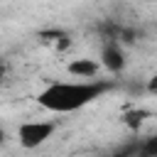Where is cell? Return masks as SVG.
Returning <instances> with one entry per match:
<instances>
[{"label": "cell", "mask_w": 157, "mask_h": 157, "mask_svg": "<svg viewBox=\"0 0 157 157\" xmlns=\"http://www.w3.org/2000/svg\"><path fill=\"white\" fill-rule=\"evenodd\" d=\"M110 88L108 81L81 78V81H54L37 93V103L52 113H74L96 98H101Z\"/></svg>", "instance_id": "obj_1"}, {"label": "cell", "mask_w": 157, "mask_h": 157, "mask_svg": "<svg viewBox=\"0 0 157 157\" xmlns=\"http://www.w3.org/2000/svg\"><path fill=\"white\" fill-rule=\"evenodd\" d=\"M56 130V123L54 120H27L17 128V140L22 147L27 150H34L39 145H44Z\"/></svg>", "instance_id": "obj_2"}, {"label": "cell", "mask_w": 157, "mask_h": 157, "mask_svg": "<svg viewBox=\"0 0 157 157\" xmlns=\"http://www.w3.org/2000/svg\"><path fill=\"white\" fill-rule=\"evenodd\" d=\"M101 64L108 71H113V74H118V71L125 69V54H123L118 39H108L103 44V49H101Z\"/></svg>", "instance_id": "obj_3"}, {"label": "cell", "mask_w": 157, "mask_h": 157, "mask_svg": "<svg viewBox=\"0 0 157 157\" xmlns=\"http://www.w3.org/2000/svg\"><path fill=\"white\" fill-rule=\"evenodd\" d=\"M69 74L76 78H96L98 76V64L93 59H74L69 64Z\"/></svg>", "instance_id": "obj_4"}, {"label": "cell", "mask_w": 157, "mask_h": 157, "mask_svg": "<svg viewBox=\"0 0 157 157\" xmlns=\"http://www.w3.org/2000/svg\"><path fill=\"white\" fill-rule=\"evenodd\" d=\"M39 37H42V39H47V42H52V44H54V47H59V49H66V47L71 44L69 34H66L64 29H44Z\"/></svg>", "instance_id": "obj_5"}, {"label": "cell", "mask_w": 157, "mask_h": 157, "mask_svg": "<svg viewBox=\"0 0 157 157\" xmlns=\"http://www.w3.org/2000/svg\"><path fill=\"white\" fill-rule=\"evenodd\" d=\"M137 155H145V157H157V135L145 137V140L137 145Z\"/></svg>", "instance_id": "obj_6"}, {"label": "cell", "mask_w": 157, "mask_h": 157, "mask_svg": "<svg viewBox=\"0 0 157 157\" xmlns=\"http://www.w3.org/2000/svg\"><path fill=\"white\" fill-rule=\"evenodd\" d=\"M142 118H145V113H142V110H132V113H128V115H125V123H128L130 128H137V125L142 123Z\"/></svg>", "instance_id": "obj_7"}, {"label": "cell", "mask_w": 157, "mask_h": 157, "mask_svg": "<svg viewBox=\"0 0 157 157\" xmlns=\"http://www.w3.org/2000/svg\"><path fill=\"white\" fill-rule=\"evenodd\" d=\"M147 93H152V96H157V74L147 81Z\"/></svg>", "instance_id": "obj_8"}, {"label": "cell", "mask_w": 157, "mask_h": 157, "mask_svg": "<svg viewBox=\"0 0 157 157\" xmlns=\"http://www.w3.org/2000/svg\"><path fill=\"white\" fill-rule=\"evenodd\" d=\"M2 142H5V130L0 128V145H2Z\"/></svg>", "instance_id": "obj_9"}, {"label": "cell", "mask_w": 157, "mask_h": 157, "mask_svg": "<svg viewBox=\"0 0 157 157\" xmlns=\"http://www.w3.org/2000/svg\"><path fill=\"white\" fill-rule=\"evenodd\" d=\"M2 74H5V64L0 61V78H2Z\"/></svg>", "instance_id": "obj_10"}]
</instances>
